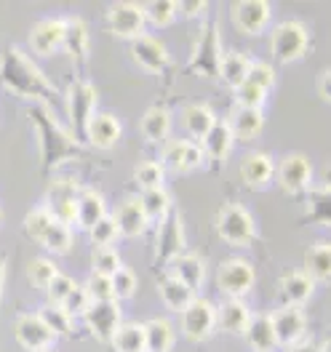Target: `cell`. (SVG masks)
<instances>
[{
	"label": "cell",
	"mask_w": 331,
	"mask_h": 352,
	"mask_svg": "<svg viewBox=\"0 0 331 352\" xmlns=\"http://www.w3.org/2000/svg\"><path fill=\"white\" fill-rule=\"evenodd\" d=\"M27 115H30L35 131H38L43 174H51V171H56L62 163L72 160V157H78V155H83L81 142L67 131L65 126L56 120V115L48 110L45 104H41V102L32 104V107L27 110Z\"/></svg>",
	"instance_id": "1"
},
{
	"label": "cell",
	"mask_w": 331,
	"mask_h": 352,
	"mask_svg": "<svg viewBox=\"0 0 331 352\" xmlns=\"http://www.w3.org/2000/svg\"><path fill=\"white\" fill-rule=\"evenodd\" d=\"M0 83L22 99H32L35 104L38 102L43 104L45 99H54L59 94L56 86L45 78L43 69L17 45L6 48V54L0 59Z\"/></svg>",
	"instance_id": "2"
},
{
	"label": "cell",
	"mask_w": 331,
	"mask_h": 352,
	"mask_svg": "<svg viewBox=\"0 0 331 352\" xmlns=\"http://www.w3.org/2000/svg\"><path fill=\"white\" fill-rule=\"evenodd\" d=\"M217 235L230 245H248L257 241V224L241 203H224L214 219Z\"/></svg>",
	"instance_id": "3"
},
{
	"label": "cell",
	"mask_w": 331,
	"mask_h": 352,
	"mask_svg": "<svg viewBox=\"0 0 331 352\" xmlns=\"http://www.w3.org/2000/svg\"><path fill=\"white\" fill-rule=\"evenodd\" d=\"M310 48V35L308 27L302 22H281L273 35H270V54L281 62V65H291V62H299Z\"/></svg>",
	"instance_id": "4"
},
{
	"label": "cell",
	"mask_w": 331,
	"mask_h": 352,
	"mask_svg": "<svg viewBox=\"0 0 331 352\" xmlns=\"http://www.w3.org/2000/svg\"><path fill=\"white\" fill-rule=\"evenodd\" d=\"M94 112H96V88L86 80H75L67 91V115L75 139H83Z\"/></svg>",
	"instance_id": "5"
},
{
	"label": "cell",
	"mask_w": 331,
	"mask_h": 352,
	"mask_svg": "<svg viewBox=\"0 0 331 352\" xmlns=\"http://www.w3.org/2000/svg\"><path fill=\"white\" fill-rule=\"evenodd\" d=\"M254 280H257V270L246 259L233 256L217 267V288L227 299H241L243 294H248L254 288Z\"/></svg>",
	"instance_id": "6"
},
{
	"label": "cell",
	"mask_w": 331,
	"mask_h": 352,
	"mask_svg": "<svg viewBox=\"0 0 331 352\" xmlns=\"http://www.w3.org/2000/svg\"><path fill=\"white\" fill-rule=\"evenodd\" d=\"M105 27L120 41H134L145 35V11L139 3H112L105 14Z\"/></svg>",
	"instance_id": "7"
},
{
	"label": "cell",
	"mask_w": 331,
	"mask_h": 352,
	"mask_svg": "<svg viewBox=\"0 0 331 352\" xmlns=\"http://www.w3.org/2000/svg\"><path fill=\"white\" fill-rule=\"evenodd\" d=\"M222 62V35L220 24H206L200 32L193 59H190V69L198 72L203 78H217Z\"/></svg>",
	"instance_id": "8"
},
{
	"label": "cell",
	"mask_w": 331,
	"mask_h": 352,
	"mask_svg": "<svg viewBox=\"0 0 331 352\" xmlns=\"http://www.w3.org/2000/svg\"><path fill=\"white\" fill-rule=\"evenodd\" d=\"M270 323H273V331H275L278 347H294V344L305 342V333H308V315H305L302 307L284 305L281 309L270 312Z\"/></svg>",
	"instance_id": "9"
},
{
	"label": "cell",
	"mask_w": 331,
	"mask_h": 352,
	"mask_svg": "<svg viewBox=\"0 0 331 352\" xmlns=\"http://www.w3.org/2000/svg\"><path fill=\"white\" fill-rule=\"evenodd\" d=\"M217 331V307L206 299H195L182 312V333L190 342H206Z\"/></svg>",
	"instance_id": "10"
},
{
	"label": "cell",
	"mask_w": 331,
	"mask_h": 352,
	"mask_svg": "<svg viewBox=\"0 0 331 352\" xmlns=\"http://www.w3.org/2000/svg\"><path fill=\"white\" fill-rule=\"evenodd\" d=\"M14 336L27 352H43L54 344V333L48 331V326L43 323V318L38 312H27L19 315V320L14 323Z\"/></svg>",
	"instance_id": "11"
},
{
	"label": "cell",
	"mask_w": 331,
	"mask_h": 352,
	"mask_svg": "<svg viewBox=\"0 0 331 352\" xmlns=\"http://www.w3.org/2000/svg\"><path fill=\"white\" fill-rule=\"evenodd\" d=\"M203 150H200L198 142H187V139H174L163 147L160 153V166H166L169 171H177V174H184V171H195L203 166Z\"/></svg>",
	"instance_id": "12"
},
{
	"label": "cell",
	"mask_w": 331,
	"mask_h": 352,
	"mask_svg": "<svg viewBox=\"0 0 331 352\" xmlns=\"http://www.w3.org/2000/svg\"><path fill=\"white\" fill-rule=\"evenodd\" d=\"M131 56L145 72H153V75H160V72H166L171 67V54L166 51V45L160 43V41H155L153 35L134 38Z\"/></svg>",
	"instance_id": "13"
},
{
	"label": "cell",
	"mask_w": 331,
	"mask_h": 352,
	"mask_svg": "<svg viewBox=\"0 0 331 352\" xmlns=\"http://www.w3.org/2000/svg\"><path fill=\"white\" fill-rule=\"evenodd\" d=\"M83 320H86L89 331L99 342H110L115 329L123 323V318H120V305H118V302H94V305L83 312Z\"/></svg>",
	"instance_id": "14"
},
{
	"label": "cell",
	"mask_w": 331,
	"mask_h": 352,
	"mask_svg": "<svg viewBox=\"0 0 331 352\" xmlns=\"http://www.w3.org/2000/svg\"><path fill=\"white\" fill-rule=\"evenodd\" d=\"M182 251H187L184 248V224H182V217H179L177 211H169V217L160 221L158 245H155V259L169 264Z\"/></svg>",
	"instance_id": "15"
},
{
	"label": "cell",
	"mask_w": 331,
	"mask_h": 352,
	"mask_svg": "<svg viewBox=\"0 0 331 352\" xmlns=\"http://www.w3.org/2000/svg\"><path fill=\"white\" fill-rule=\"evenodd\" d=\"M310 179H312V166L305 155L291 153L278 163V184L291 195L305 192L310 187Z\"/></svg>",
	"instance_id": "16"
},
{
	"label": "cell",
	"mask_w": 331,
	"mask_h": 352,
	"mask_svg": "<svg viewBox=\"0 0 331 352\" xmlns=\"http://www.w3.org/2000/svg\"><path fill=\"white\" fill-rule=\"evenodd\" d=\"M270 3L265 0H241L233 6V22L243 35H259L270 24Z\"/></svg>",
	"instance_id": "17"
},
{
	"label": "cell",
	"mask_w": 331,
	"mask_h": 352,
	"mask_svg": "<svg viewBox=\"0 0 331 352\" xmlns=\"http://www.w3.org/2000/svg\"><path fill=\"white\" fill-rule=\"evenodd\" d=\"M120 131H123V126H120V120L112 115V112H94V118L89 120V126H86V142H89L91 147H96V150H112L115 144H118V139H120Z\"/></svg>",
	"instance_id": "18"
},
{
	"label": "cell",
	"mask_w": 331,
	"mask_h": 352,
	"mask_svg": "<svg viewBox=\"0 0 331 352\" xmlns=\"http://www.w3.org/2000/svg\"><path fill=\"white\" fill-rule=\"evenodd\" d=\"M65 41V19H43L30 30V48L38 56H54Z\"/></svg>",
	"instance_id": "19"
},
{
	"label": "cell",
	"mask_w": 331,
	"mask_h": 352,
	"mask_svg": "<svg viewBox=\"0 0 331 352\" xmlns=\"http://www.w3.org/2000/svg\"><path fill=\"white\" fill-rule=\"evenodd\" d=\"M75 198H78V187L72 182H62V184H54L48 190V198L43 206L59 224L72 227L75 224Z\"/></svg>",
	"instance_id": "20"
},
{
	"label": "cell",
	"mask_w": 331,
	"mask_h": 352,
	"mask_svg": "<svg viewBox=\"0 0 331 352\" xmlns=\"http://www.w3.org/2000/svg\"><path fill=\"white\" fill-rule=\"evenodd\" d=\"M169 264H171V278H177L190 291L198 294V288L206 283V264L195 251H182Z\"/></svg>",
	"instance_id": "21"
},
{
	"label": "cell",
	"mask_w": 331,
	"mask_h": 352,
	"mask_svg": "<svg viewBox=\"0 0 331 352\" xmlns=\"http://www.w3.org/2000/svg\"><path fill=\"white\" fill-rule=\"evenodd\" d=\"M278 291H281L284 305L305 307L310 302V296H312V291H315V283L302 270H288L286 275H281V280H278Z\"/></svg>",
	"instance_id": "22"
},
{
	"label": "cell",
	"mask_w": 331,
	"mask_h": 352,
	"mask_svg": "<svg viewBox=\"0 0 331 352\" xmlns=\"http://www.w3.org/2000/svg\"><path fill=\"white\" fill-rule=\"evenodd\" d=\"M112 221H115V227H118V235H123V238H139V235H145V230H147V224H150V219L145 217V211H142V206H139L136 198L123 200V203L118 206Z\"/></svg>",
	"instance_id": "23"
},
{
	"label": "cell",
	"mask_w": 331,
	"mask_h": 352,
	"mask_svg": "<svg viewBox=\"0 0 331 352\" xmlns=\"http://www.w3.org/2000/svg\"><path fill=\"white\" fill-rule=\"evenodd\" d=\"M275 176V163L267 153H251L243 157L241 163V179L243 184L254 187V190H262L270 184V179Z\"/></svg>",
	"instance_id": "24"
},
{
	"label": "cell",
	"mask_w": 331,
	"mask_h": 352,
	"mask_svg": "<svg viewBox=\"0 0 331 352\" xmlns=\"http://www.w3.org/2000/svg\"><path fill=\"white\" fill-rule=\"evenodd\" d=\"M246 336V344L251 352H275L278 342H275V331H273V323H270V315L267 312H259V315H251L248 326L243 331Z\"/></svg>",
	"instance_id": "25"
},
{
	"label": "cell",
	"mask_w": 331,
	"mask_h": 352,
	"mask_svg": "<svg viewBox=\"0 0 331 352\" xmlns=\"http://www.w3.org/2000/svg\"><path fill=\"white\" fill-rule=\"evenodd\" d=\"M233 142H235V136L230 131V126H227V120H217L209 133L200 139V150H203V157H209V160H217L222 163L227 155L233 153Z\"/></svg>",
	"instance_id": "26"
},
{
	"label": "cell",
	"mask_w": 331,
	"mask_h": 352,
	"mask_svg": "<svg viewBox=\"0 0 331 352\" xmlns=\"http://www.w3.org/2000/svg\"><path fill=\"white\" fill-rule=\"evenodd\" d=\"M107 217V208H105V198L96 192V190H78V198H75V224L91 230L96 221H102Z\"/></svg>",
	"instance_id": "27"
},
{
	"label": "cell",
	"mask_w": 331,
	"mask_h": 352,
	"mask_svg": "<svg viewBox=\"0 0 331 352\" xmlns=\"http://www.w3.org/2000/svg\"><path fill=\"white\" fill-rule=\"evenodd\" d=\"M145 329V352H171L177 342V331L171 326V320L166 318H153L147 323H142Z\"/></svg>",
	"instance_id": "28"
},
{
	"label": "cell",
	"mask_w": 331,
	"mask_h": 352,
	"mask_svg": "<svg viewBox=\"0 0 331 352\" xmlns=\"http://www.w3.org/2000/svg\"><path fill=\"white\" fill-rule=\"evenodd\" d=\"M251 320V309L246 307L243 299H224L217 307V329L224 333H243Z\"/></svg>",
	"instance_id": "29"
},
{
	"label": "cell",
	"mask_w": 331,
	"mask_h": 352,
	"mask_svg": "<svg viewBox=\"0 0 331 352\" xmlns=\"http://www.w3.org/2000/svg\"><path fill=\"white\" fill-rule=\"evenodd\" d=\"M62 48L70 54V59L83 62L89 56V24L83 22L81 16H70L65 19V41Z\"/></svg>",
	"instance_id": "30"
},
{
	"label": "cell",
	"mask_w": 331,
	"mask_h": 352,
	"mask_svg": "<svg viewBox=\"0 0 331 352\" xmlns=\"http://www.w3.org/2000/svg\"><path fill=\"white\" fill-rule=\"evenodd\" d=\"M158 294H160L163 305L169 309H174V312H184V309L198 299L195 291H190L184 283H179L177 278H171V275H166V278L158 280Z\"/></svg>",
	"instance_id": "31"
},
{
	"label": "cell",
	"mask_w": 331,
	"mask_h": 352,
	"mask_svg": "<svg viewBox=\"0 0 331 352\" xmlns=\"http://www.w3.org/2000/svg\"><path fill=\"white\" fill-rule=\"evenodd\" d=\"M302 272L312 283H329L331 278V248L329 243H315L305 254V267Z\"/></svg>",
	"instance_id": "32"
},
{
	"label": "cell",
	"mask_w": 331,
	"mask_h": 352,
	"mask_svg": "<svg viewBox=\"0 0 331 352\" xmlns=\"http://www.w3.org/2000/svg\"><path fill=\"white\" fill-rule=\"evenodd\" d=\"M227 126H230V131H233L235 139H257L262 133V129H265V115H262V110L238 107L230 115Z\"/></svg>",
	"instance_id": "33"
},
{
	"label": "cell",
	"mask_w": 331,
	"mask_h": 352,
	"mask_svg": "<svg viewBox=\"0 0 331 352\" xmlns=\"http://www.w3.org/2000/svg\"><path fill=\"white\" fill-rule=\"evenodd\" d=\"M142 136L153 144H160L171 136V112L166 107H150L142 115Z\"/></svg>",
	"instance_id": "34"
},
{
	"label": "cell",
	"mask_w": 331,
	"mask_h": 352,
	"mask_svg": "<svg viewBox=\"0 0 331 352\" xmlns=\"http://www.w3.org/2000/svg\"><path fill=\"white\" fill-rule=\"evenodd\" d=\"M248 65L251 59L241 54V51H230V54H222V62H220V78L222 83H227L230 88H238L246 80V72H248Z\"/></svg>",
	"instance_id": "35"
},
{
	"label": "cell",
	"mask_w": 331,
	"mask_h": 352,
	"mask_svg": "<svg viewBox=\"0 0 331 352\" xmlns=\"http://www.w3.org/2000/svg\"><path fill=\"white\" fill-rule=\"evenodd\" d=\"M182 120H184V129L193 139H203L209 133V129L217 123V115L206 104H190V107L182 110Z\"/></svg>",
	"instance_id": "36"
},
{
	"label": "cell",
	"mask_w": 331,
	"mask_h": 352,
	"mask_svg": "<svg viewBox=\"0 0 331 352\" xmlns=\"http://www.w3.org/2000/svg\"><path fill=\"white\" fill-rule=\"evenodd\" d=\"M115 352H145V329L142 323H120L110 339Z\"/></svg>",
	"instance_id": "37"
},
{
	"label": "cell",
	"mask_w": 331,
	"mask_h": 352,
	"mask_svg": "<svg viewBox=\"0 0 331 352\" xmlns=\"http://www.w3.org/2000/svg\"><path fill=\"white\" fill-rule=\"evenodd\" d=\"M305 219H308L310 224H323V227H329V221H331V192H329V184H321L318 190H310Z\"/></svg>",
	"instance_id": "38"
},
{
	"label": "cell",
	"mask_w": 331,
	"mask_h": 352,
	"mask_svg": "<svg viewBox=\"0 0 331 352\" xmlns=\"http://www.w3.org/2000/svg\"><path fill=\"white\" fill-rule=\"evenodd\" d=\"M136 200H139L145 217L150 221H163L171 211V195L163 187L160 190H142V195Z\"/></svg>",
	"instance_id": "39"
},
{
	"label": "cell",
	"mask_w": 331,
	"mask_h": 352,
	"mask_svg": "<svg viewBox=\"0 0 331 352\" xmlns=\"http://www.w3.org/2000/svg\"><path fill=\"white\" fill-rule=\"evenodd\" d=\"M38 315L43 318V323L54 336H70L75 331V318L62 305H45V307H41Z\"/></svg>",
	"instance_id": "40"
},
{
	"label": "cell",
	"mask_w": 331,
	"mask_h": 352,
	"mask_svg": "<svg viewBox=\"0 0 331 352\" xmlns=\"http://www.w3.org/2000/svg\"><path fill=\"white\" fill-rule=\"evenodd\" d=\"M41 245H43L45 251H51V254H59V256L70 254V248H72V227L54 221L48 227V232L41 238Z\"/></svg>",
	"instance_id": "41"
},
{
	"label": "cell",
	"mask_w": 331,
	"mask_h": 352,
	"mask_svg": "<svg viewBox=\"0 0 331 352\" xmlns=\"http://www.w3.org/2000/svg\"><path fill=\"white\" fill-rule=\"evenodd\" d=\"M163 179H166V168L158 160H142L134 168V182L142 190H160L163 187Z\"/></svg>",
	"instance_id": "42"
},
{
	"label": "cell",
	"mask_w": 331,
	"mask_h": 352,
	"mask_svg": "<svg viewBox=\"0 0 331 352\" xmlns=\"http://www.w3.org/2000/svg\"><path fill=\"white\" fill-rule=\"evenodd\" d=\"M145 11V22L155 24V27H169L177 19V3L174 0H153L147 6H142Z\"/></svg>",
	"instance_id": "43"
},
{
	"label": "cell",
	"mask_w": 331,
	"mask_h": 352,
	"mask_svg": "<svg viewBox=\"0 0 331 352\" xmlns=\"http://www.w3.org/2000/svg\"><path fill=\"white\" fill-rule=\"evenodd\" d=\"M56 264L51 262V259H32V262L27 264V280H30V286L38 288V291H45L48 283L56 278Z\"/></svg>",
	"instance_id": "44"
},
{
	"label": "cell",
	"mask_w": 331,
	"mask_h": 352,
	"mask_svg": "<svg viewBox=\"0 0 331 352\" xmlns=\"http://www.w3.org/2000/svg\"><path fill=\"white\" fill-rule=\"evenodd\" d=\"M110 283H112V296H115V302L131 299L134 294H136V286H139L136 272H134L131 267H120L118 272H112Z\"/></svg>",
	"instance_id": "45"
},
{
	"label": "cell",
	"mask_w": 331,
	"mask_h": 352,
	"mask_svg": "<svg viewBox=\"0 0 331 352\" xmlns=\"http://www.w3.org/2000/svg\"><path fill=\"white\" fill-rule=\"evenodd\" d=\"M54 217H51V211L45 208V206H38V208H32L27 217H24V232L32 238V241L41 243L45 232H48V227L54 224Z\"/></svg>",
	"instance_id": "46"
},
{
	"label": "cell",
	"mask_w": 331,
	"mask_h": 352,
	"mask_svg": "<svg viewBox=\"0 0 331 352\" xmlns=\"http://www.w3.org/2000/svg\"><path fill=\"white\" fill-rule=\"evenodd\" d=\"M123 267L120 262V256H118V251L115 248H96L94 251V256H91V270H94V275H107L110 278L112 272H118Z\"/></svg>",
	"instance_id": "47"
},
{
	"label": "cell",
	"mask_w": 331,
	"mask_h": 352,
	"mask_svg": "<svg viewBox=\"0 0 331 352\" xmlns=\"http://www.w3.org/2000/svg\"><path fill=\"white\" fill-rule=\"evenodd\" d=\"M265 99H267V91L251 86V83H246V80L235 88V102H238V107H246V110H262Z\"/></svg>",
	"instance_id": "48"
},
{
	"label": "cell",
	"mask_w": 331,
	"mask_h": 352,
	"mask_svg": "<svg viewBox=\"0 0 331 352\" xmlns=\"http://www.w3.org/2000/svg\"><path fill=\"white\" fill-rule=\"evenodd\" d=\"M246 83L262 88V91H270V88L275 86V69L267 62H251L248 72H246Z\"/></svg>",
	"instance_id": "49"
},
{
	"label": "cell",
	"mask_w": 331,
	"mask_h": 352,
	"mask_svg": "<svg viewBox=\"0 0 331 352\" xmlns=\"http://www.w3.org/2000/svg\"><path fill=\"white\" fill-rule=\"evenodd\" d=\"M89 235H91V241H94L96 248H110L112 243L120 238V235H118V227H115V221H112V217H105L102 221H96V224L89 230Z\"/></svg>",
	"instance_id": "50"
},
{
	"label": "cell",
	"mask_w": 331,
	"mask_h": 352,
	"mask_svg": "<svg viewBox=\"0 0 331 352\" xmlns=\"http://www.w3.org/2000/svg\"><path fill=\"white\" fill-rule=\"evenodd\" d=\"M78 286L70 275H62V272H56V278L48 283L45 288V296H48V305H65V299L72 294V288Z\"/></svg>",
	"instance_id": "51"
},
{
	"label": "cell",
	"mask_w": 331,
	"mask_h": 352,
	"mask_svg": "<svg viewBox=\"0 0 331 352\" xmlns=\"http://www.w3.org/2000/svg\"><path fill=\"white\" fill-rule=\"evenodd\" d=\"M83 288H86V294L91 296V302H115L112 283L107 275H91Z\"/></svg>",
	"instance_id": "52"
},
{
	"label": "cell",
	"mask_w": 331,
	"mask_h": 352,
	"mask_svg": "<svg viewBox=\"0 0 331 352\" xmlns=\"http://www.w3.org/2000/svg\"><path fill=\"white\" fill-rule=\"evenodd\" d=\"M91 305H94V302H91V296L86 294V288L75 286V288H72V294H70V296L65 299V305H62V307H65L67 312L72 315V318H78V315H83V312H86Z\"/></svg>",
	"instance_id": "53"
},
{
	"label": "cell",
	"mask_w": 331,
	"mask_h": 352,
	"mask_svg": "<svg viewBox=\"0 0 331 352\" xmlns=\"http://www.w3.org/2000/svg\"><path fill=\"white\" fill-rule=\"evenodd\" d=\"M209 3L206 0H179L177 3V16L184 19H198L200 14H206Z\"/></svg>",
	"instance_id": "54"
},
{
	"label": "cell",
	"mask_w": 331,
	"mask_h": 352,
	"mask_svg": "<svg viewBox=\"0 0 331 352\" xmlns=\"http://www.w3.org/2000/svg\"><path fill=\"white\" fill-rule=\"evenodd\" d=\"M286 352H329V342H323L321 347L312 344V342H299V344H294V347H286Z\"/></svg>",
	"instance_id": "55"
},
{
	"label": "cell",
	"mask_w": 331,
	"mask_h": 352,
	"mask_svg": "<svg viewBox=\"0 0 331 352\" xmlns=\"http://www.w3.org/2000/svg\"><path fill=\"white\" fill-rule=\"evenodd\" d=\"M329 80H331V72H329V69H323V72H321V78H318V94H321V99H323L326 104L331 102Z\"/></svg>",
	"instance_id": "56"
},
{
	"label": "cell",
	"mask_w": 331,
	"mask_h": 352,
	"mask_svg": "<svg viewBox=\"0 0 331 352\" xmlns=\"http://www.w3.org/2000/svg\"><path fill=\"white\" fill-rule=\"evenodd\" d=\"M3 286H6V259H0V299H3Z\"/></svg>",
	"instance_id": "57"
},
{
	"label": "cell",
	"mask_w": 331,
	"mask_h": 352,
	"mask_svg": "<svg viewBox=\"0 0 331 352\" xmlns=\"http://www.w3.org/2000/svg\"><path fill=\"white\" fill-rule=\"evenodd\" d=\"M43 352H51V350H43Z\"/></svg>",
	"instance_id": "58"
}]
</instances>
